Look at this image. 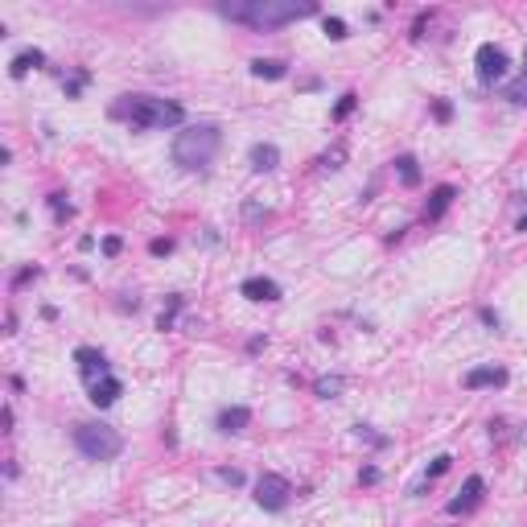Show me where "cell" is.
<instances>
[{
	"instance_id": "1",
	"label": "cell",
	"mask_w": 527,
	"mask_h": 527,
	"mask_svg": "<svg viewBox=\"0 0 527 527\" xmlns=\"http://www.w3.org/2000/svg\"><path fill=\"white\" fill-rule=\"evenodd\" d=\"M218 12L227 21H239L247 29H280V25H293V21H305L317 12L313 0H239V4H218Z\"/></svg>"
},
{
	"instance_id": "2",
	"label": "cell",
	"mask_w": 527,
	"mask_h": 527,
	"mask_svg": "<svg viewBox=\"0 0 527 527\" xmlns=\"http://www.w3.org/2000/svg\"><path fill=\"white\" fill-rule=\"evenodd\" d=\"M111 120L128 124L132 132H148V128H181L186 124V107L157 99V95H120L111 103Z\"/></svg>"
},
{
	"instance_id": "3",
	"label": "cell",
	"mask_w": 527,
	"mask_h": 527,
	"mask_svg": "<svg viewBox=\"0 0 527 527\" xmlns=\"http://www.w3.org/2000/svg\"><path fill=\"white\" fill-rule=\"evenodd\" d=\"M218 148H223L218 124H190V128H181L177 140H173V161H177L181 169H190V173H206V169L214 165Z\"/></svg>"
},
{
	"instance_id": "4",
	"label": "cell",
	"mask_w": 527,
	"mask_h": 527,
	"mask_svg": "<svg viewBox=\"0 0 527 527\" xmlns=\"http://www.w3.org/2000/svg\"><path fill=\"white\" fill-rule=\"evenodd\" d=\"M74 449L87 462H115L124 453V437L103 421H87V425H74Z\"/></svg>"
},
{
	"instance_id": "5",
	"label": "cell",
	"mask_w": 527,
	"mask_h": 527,
	"mask_svg": "<svg viewBox=\"0 0 527 527\" xmlns=\"http://www.w3.org/2000/svg\"><path fill=\"white\" fill-rule=\"evenodd\" d=\"M474 62H478V82H482V87H495V82H503V78H507V70H511V58H507V49H503V45H495V41L478 45Z\"/></svg>"
},
{
	"instance_id": "6",
	"label": "cell",
	"mask_w": 527,
	"mask_h": 527,
	"mask_svg": "<svg viewBox=\"0 0 527 527\" xmlns=\"http://www.w3.org/2000/svg\"><path fill=\"white\" fill-rule=\"evenodd\" d=\"M256 503H260L264 511H284V507L293 503V482H289L284 474H260V482H256Z\"/></svg>"
},
{
	"instance_id": "7",
	"label": "cell",
	"mask_w": 527,
	"mask_h": 527,
	"mask_svg": "<svg viewBox=\"0 0 527 527\" xmlns=\"http://www.w3.org/2000/svg\"><path fill=\"white\" fill-rule=\"evenodd\" d=\"M74 363H78V375H82V383H87V388L111 375V367H107V355H103L99 346H78V350H74Z\"/></svg>"
},
{
	"instance_id": "8",
	"label": "cell",
	"mask_w": 527,
	"mask_h": 527,
	"mask_svg": "<svg viewBox=\"0 0 527 527\" xmlns=\"http://www.w3.org/2000/svg\"><path fill=\"white\" fill-rule=\"evenodd\" d=\"M482 491H486V482H482L478 474H470V478H466V486L458 491V499H449V503H445V515H470V511L482 503Z\"/></svg>"
},
{
	"instance_id": "9",
	"label": "cell",
	"mask_w": 527,
	"mask_h": 527,
	"mask_svg": "<svg viewBox=\"0 0 527 527\" xmlns=\"http://www.w3.org/2000/svg\"><path fill=\"white\" fill-rule=\"evenodd\" d=\"M251 425V408H243V404H227L223 412H218V421H214V429L223 433V437H235V433H243Z\"/></svg>"
},
{
	"instance_id": "10",
	"label": "cell",
	"mask_w": 527,
	"mask_h": 527,
	"mask_svg": "<svg viewBox=\"0 0 527 527\" xmlns=\"http://www.w3.org/2000/svg\"><path fill=\"white\" fill-rule=\"evenodd\" d=\"M239 293L247 297V301H280V284L276 280H268V276H247L243 284H239Z\"/></svg>"
},
{
	"instance_id": "11",
	"label": "cell",
	"mask_w": 527,
	"mask_h": 527,
	"mask_svg": "<svg viewBox=\"0 0 527 527\" xmlns=\"http://www.w3.org/2000/svg\"><path fill=\"white\" fill-rule=\"evenodd\" d=\"M470 392H478V388H503L507 383V371L503 367H474V371H466V379H462Z\"/></svg>"
},
{
	"instance_id": "12",
	"label": "cell",
	"mask_w": 527,
	"mask_h": 527,
	"mask_svg": "<svg viewBox=\"0 0 527 527\" xmlns=\"http://www.w3.org/2000/svg\"><path fill=\"white\" fill-rule=\"evenodd\" d=\"M87 392H91V404H95V408H111V404L120 400V392H124V383H120L115 375H107V379H99V383H91Z\"/></svg>"
},
{
	"instance_id": "13",
	"label": "cell",
	"mask_w": 527,
	"mask_h": 527,
	"mask_svg": "<svg viewBox=\"0 0 527 527\" xmlns=\"http://www.w3.org/2000/svg\"><path fill=\"white\" fill-rule=\"evenodd\" d=\"M453 198H458V190H453L449 181H445V186H437V190L429 194V206H425V218H429V223H437V218H441V214H445V210L453 206Z\"/></svg>"
},
{
	"instance_id": "14",
	"label": "cell",
	"mask_w": 527,
	"mask_h": 527,
	"mask_svg": "<svg viewBox=\"0 0 527 527\" xmlns=\"http://www.w3.org/2000/svg\"><path fill=\"white\" fill-rule=\"evenodd\" d=\"M37 66H45V54H41V49H21V54L8 62V74H12V78H25V74L37 70Z\"/></svg>"
},
{
	"instance_id": "15",
	"label": "cell",
	"mask_w": 527,
	"mask_h": 527,
	"mask_svg": "<svg viewBox=\"0 0 527 527\" xmlns=\"http://www.w3.org/2000/svg\"><path fill=\"white\" fill-rule=\"evenodd\" d=\"M280 165V148L276 144H251V169L256 173H272Z\"/></svg>"
},
{
	"instance_id": "16",
	"label": "cell",
	"mask_w": 527,
	"mask_h": 527,
	"mask_svg": "<svg viewBox=\"0 0 527 527\" xmlns=\"http://www.w3.org/2000/svg\"><path fill=\"white\" fill-rule=\"evenodd\" d=\"M251 74H256V78H272V82H276V78H284V74H289V66H284L280 58H256V62H251Z\"/></svg>"
},
{
	"instance_id": "17",
	"label": "cell",
	"mask_w": 527,
	"mask_h": 527,
	"mask_svg": "<svg viewBox=\"0 0 527 527\" xmlns=\"http://www.w3.org/2000/svg\"><path fill=\"white\" fill-rule=\"evenodd\" d=\"M346 392V379L342 375H322V379H313V396H322V400H338Z\"/></svg>"
},
{
	"instance_id": "18",
	"label": "cell",
	"mask_w": 527,
	"mask_h": 527,
	"mask_svg": "<svg viewBox=\"0 0 527 527\" xmlns=\"http://www.w3.org/2000/svg\"><path fill=\"white\" fill-rule=\"evenodd\" d=\"M181 305H186V297L169 293V301H165V309H161V317H157V330H173V322H177V313H181Z\"/></svg>"
},
{
	"instance_id": "19",
	"label": "cell",
	"mask_w": 527,
	"mask_h": 527,
	"mask_svg": "<svg viewBox=\"0 0 527 527\" xmlns=\"http://www.w3.org/2000/svg\"><path fill=\"white\" fill-rule=\"evenodd\" d=\"M396 173L404 186H421V169H416V157H396Z\"/></svg>"
},
{
	"instance_id": "20",
	"label": "cell",
	"mask_w": 527,
	"mask_h": 527,
	"mask_svg": "<svg viewBox=\"0 0 527 527\" xmlns=\"http://www.w3.org/2000/svg\"><path fill=\"white\" fill-rule=\"evenodd\" d=\"M87 82H91V70H74L70 78H62V91H66V99H78Z\"/></svg>"
},
{
	"instance_id": "21",
	"label": "cell",
	"mask_w": 527,
	"mask_h": 527,
	"mask_svg": "<svg viewBox=\"0 0 527 527\" xmlns=\"http://www.w3.org/2000/svg\"><path fill=\"white\" fill-rule=\"evenodd\" d=\"M524 66H527V54H524ZM503 95H507L511 103L527 107V70H524V78H515V82H507V87H503Z\"/></svg>"
},
{
	"instance_id": "22",
	"label": "cell",
	"mask_w": 527,
	"mask_h": 527,
	"mask_svg": "<svg viewBox=\"0 0 527 527\" xmlns=\"http://www.w3.org/2000/svg\"><path fill=\"white\" fill-rule=\"evenodd\" d=\"M45 202H49V210H54V218H58V223H66V218H74V206L66 202V194H49Z\"/></svg>"
},
{
	"instance_id": "23",
	"label": "cell",
	"mask_w": 527,
	"mask_h": 527,
	"mask_svg": "<svg viewBox=\"0 0 527 527\" xmlns=\"http://www.w3.org/2000/svg\"><path fill=\"white\" fill-rule=\"evenodd\" d=\"M355 433H359V441H367L371 449H388V445H392V441H388L383 433H375L371 425H355Z\"/></svg>"
},
{
	"instance_id": "24",
	"label": "cell",
	"mask_w": 527,
	"mask_h": 527,
	"mask_svg": "<svg viewBox=\"0 0 527 527\" xmlns=\"http://www.w3.org/2000/svg\"><path fill=\"white\" fill-rule=\"evenodd\" d=\"M449 466H453V458H449V453H441V458H433V466L425 470V482H437L441 474H449Z\"/></svg>"
},
{
	"instance_id": "25",
	"label": "cell",
	"mask_w": 527,
	"mask_h": 527,
	"mask_svg": "<svg viewBox=\"0 0 527 527\" xmlns=\"http://www.w3.org/2000/svg\"><path fill=\"white\" fill-rule=\"evenodd\" d=\"M322 29H326V37H330V41H342V37H346V21H342V16H326V21H322Z\"/></svg>"
},
{
	"instance_id": "26",
	"label": "cell",
	"mask_w": 527,
	"mask_h": 527,
	"mask_svg": "<svg viewBox=\"0 0 527 527\" xmlns=\"http://www.w3.org/2000/svg\"><path fill=\"white\" fill-rule=\"evenodd\" d=\"M355 107H359V95H355V91H346V95L338 99V107H334V120H346Z\"/></svg>"
},
{
	"instance_id": "27",
	"label": "cell",
	"mask_w": 527,
	"mask_h": 527,
	"mask_svg": "<svg viewBox=\"0 0 527 527\" xmlns=\"http://www.w3.org/2000/svg\"><path fill=\"white\" fill-rule=\"evenodd\" d=\"M433 120H437V124H449V120H453V103H449V99H437V103H433Z\"/></svg>"
},
{
	"instance_id": "28",
	"label": "cell",
	"mask_w": 527,
	"mask_h": 527,
	"mask_svg": "<svg viewBox=\"0 0 527 527\" xmlns=\"http://www.w3.org/2000/svg\"><path fill=\"white\" fill-rule=\"evenodd\" d=\"M260 218H268V206H260V202H243V223H260Z\"/></svg>"
},
{
	"instance_id": "29",
	"label": "cell",
	"mask_w": 527,
	"mask_h": 527,
	"mask_svg": "<svg viewBox=\"0 0 527 527\" xmlns=\"http://www.w3.org/2000/svg\"><path fill=\"white\" fill-rule=\"evenodd\" d=\"M214 478H218V482H227V486H243V482H247V478H243V470H227V466H223V470H214Z\"/></svg>"
},
{
	"instance_id": "30",
	"label": "cell",
	"mask_w": 527,
	"mask_h": 527,
	"mask_svg": "<svg viewBox=\"0 0 527 527\" xmlns=\"http://www.w3.org/2000/svg\"><path fill=\"white\" fill-rule=\"evenodd\" d=\"M342 157H346V148L338 144L334 153H326V157H322V165H326V169H342Z\"/></svg>"
},
{
	"instance_id": "31",
	"label": "cell",
	"mask_w": 527,
	"mask_h": 527,
	"mask_svg": "<svg viewBox=\"0 0 527 527\" xmlns=\"http://www.w3.org/2000/svg\"><path fill=\"white\" fill-rule=\"evenodd\" d=\"M37 276H41V268H37V264H29V268H21V272H16V280H12V284L21 289V284H29V280H37Z\"/></svg>"
},
{
	"instance_id": "32",
	"label": "cell",
	"mask_w": 527,
	"mask_h": 527,
	"mask_svg": "<svg viewBox=\"0 0 527 527\" xmlns=\"http://www.w3.org/2000/svg\"><path fill=\"white\" fill-rule=\"evenodd\" d=\"M379 478H383V474H379V466H363V470H359V482H363V486H375Z\"/></svg>"
},
{
	"instance_id": "33",
	"label": "cell",
	"mask_w": 527,
	"mask_h": 527,
	"mask_svg": "<svg viewBox=\"0 0 527 527\" xmlns=\"http://www.w3.org/2000/svg\"><path fill=\"white\" fill-rule=\"evenodd\" d=\"M120 251H124V239L120 235H107L103 239V256H120Z\"/></svg>"
},
{
	"instance_id": "34",
	"label": "cell",
	"mask_w": 527,
	"mask_h": 527,
	"mask_svg": "<svg viewBox=\"0 0 527 527\" xmlns=\"http://www.w3.org/2000/svg\"><path fill=\"white\" fill-rule=\"evenodd\" d=\"M148 251H153V256H169V251H173V239H153Z\"/></svg>"
},
{
	"instance_id": "35",
	"label": "cell",
	"mask_w": 527,
	"mask_h": 527,
	"mask_svg": "<svg viewBox=\"0 0 527 527\" xmlns=\"http://www.w3.org/2000/svg\"><path fill=\"white\" fill-rule=\"evenodd\" d=\"M478 317H482V326H491V330H499V313H495L491 305H482V309H478Z\"/></svg>"
},
{
	"instance_id": "36",
	"label": "cell",
	"mask_w": 527,
	"mask_h": 527,
	"mask_svg": "<svg viewBox=\"0 0 527 527\" xmlns=\"http://www.w3.org/2000/svg\"><path fill=\"white\" fill-rule=\"evenodd\" d=\"M264 346H268V338H264V334H256V338H251V342H247V350H251V355H260V350H264Z\"/></svg>"
},
{
	"instance_id": "37",
	"label": "cell",
	"mask_w": 527,
	"mask_h": 527,
	"mask_svg": "<svg viewBox=\"0 0 527 527\" xmlns=\"http://www.w3.org/2000/svg\"><path fill=\"white\" fill-rule=\"evenodd\" d=\"M519 231H527V214H524V218H519Z\"/></svg>"
}]
</instances>
